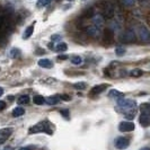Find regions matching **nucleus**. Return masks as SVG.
I'll return each instance as SVG.
<instances>
[{
    "mask_svg": "<svg viewBox=\"0 0 150 150\" xmlns=\"http://www.w3.org/2000/svg\"><path fill=\"white\" fill-rule=\"evenodd\" d=\"M33 102H34V104H35V105H43V104H44V102H45V99H44L43 96L38 95V96H34Z\"/></svg>",
    "mask_w": 150,
    "mask_h": 150,
    "instance_id": "dca6fc26",
    "label": "nucleus"
},
{
    "mask_svg": "<svg viewBox=\"0 0 150 150\" xmlns=\"http://www.w3.org/2000/svg\"><path fill=\"white\" fill-rule=\"evenodd\" d=\"M60 98L61 99H63V100H70V99H71V97H70V96H69V95H61L60 96Z\"/></svg>",
    "mask_w": 150,
    "mask_h": 150,
    "instance_id": "2f4dec72",
    "label": "nucleus"
},
{
    "mask_svg": "<svg viewBox=\"0 0 150 150\" xmlns=\"http://www.w3.org/2000/svg\"><path fill=\"white\" fill-rule=\"evenodd\" d=\"M51 0H38V7H44V6H47L50 4Z\"/></svg>",
    "mask_w": 150,
    "mask_h": 150,
    "instance_id": "393cba45",
    "label": "nucleus"
},
{
    "mask_svg": "<svg viewBox=\"0 0 150 150\" xmlns=\"http://www.w3.org/2000/svg\"><path fill=\"white\" fill-rule=\"evenodd\" d=\"M69 1H72V0H69Z\"/></svg>",
    "mask_w": 150,
    "mask_h": 150,
    "instance_id": "a19ab883",
    "label": "nucleus"
},
{
    "mask_svg": "<svg viewBox=\"0 0 150 150\" xmlns=\"http://www.w3.org/2000/svg\"><path fill=\"white\" fill-rule=\"evenodd\" d=\"M19 150H32V148H30V147H23V148H21Z\"/></svg>",
    "mask_w": 150,
    "mask_h": 150,
    "instance_id": "c9c22d12",
    "label": "nucleus"
},
{
    "mask_svg": "<svg viewBox=\"0 0 150 150\" xmlns=\"http://www.w3.org/2000/svg\"><path fill=\"white\" fill-rule=\"evenodd\" d=\"M134 115H135V111H130L129 113H127V115H125V117L127 119H129V120H131V119H133L134 117Z\"/></svg>",
    "mask_w": 150,
    "mask_h": 150,
    "instance_id": "cd10ccee",
    "label": "nucleus"
},
{
    "mask_svg": "<svg viewBox=\"0 0 150 150\" xmlns=\"http://www.w3.org/2000/svg\"><path fill=\"white\" fill-rule=\"evenodd\" d=\"M138 34H139V38L144 42H149L150 41V33L149 30H147V27L140 26L139 30H138Z\"/></svg>",
    "mask_w": 150,
    "mask_h": 150,
    "instance_id": "20e7f679",
    "label": "nucleus"
},
{
    "mask_svg": "<svg viewBox=\"0 0 150 150\" xmlns=\"http://www.w3.org/2000/svg\"><path fill=\"white\" fill-rule=\"evenodd\" d=\"M108 96L112 98H116V99H121V98H123V93H121L119 90H115V89H112L110 93H108Z\"/></svg>",
    "mask_w": 150,
    "mask_h": 150,
    "instance_id": "ddd939ff",
    "label": "nucleus"
},
{
    "mask_svg": "<svg viewBox=\"0 0 150 150\" xmlns=\"http://www.w3.org/2000/svg\"><path fill=\"white\" fill-rule=\"evenodd\" d=\"M38 66L42 68H45V69H49V68L53 67V62L50 59H41L38 61Z\"/></svg>",
    "mask_w": 150,
    "mask_h": 150,
    "instance_id": "f8f14e48",
    "label": "nucleus"
},
{
    "mask_svg": "<svg viewBox=\"0 0 150 150\" xmlns=\"http://www.w3.org/2000/svg\"><path fill=\"white\" fill-rule=\"evenodd\" d=\"M142 70L141 69H133L131 72H130V75L132 76V77H140V76L142 75Z\"/></svg>",
    "mask_w": 150,
    "mask_h": 150,
    "instance_id": "b1692460",
    "label": "nucleus"
},
{
    "mask_svg": "<svg viewBox=\"0 0 150 150\" xmlns=\"http://www.w3.org/2000/svg\"><path fill=\"white\" fill-rule=\"evenodd\" d=\"M52 38V41H60L62 38H61L60 35H52V38Z\"/></svg>",
    "mask_w": 150,
    "mask_h": 150,
    "instance_id": "72a5a7b5",
    "label": "nucleus"
},
{
    "mask_svg": "<svg viewBox=\"0 0 150 150\" xmlns=\"http://www.w3.org/2000/svg\"><path fill=\"white\" fill-rule=\"evenodd\" d=\"M5 108H6V103L4 100H0V111H2Z\"/></svg>",
    "mask_w": 150,
    "mask_h": 150,
    "instance_id": "473e14b6",
    "label": "nucleus"
},
{
    "mask_svg": "<svg viewBox=\"0 0 150 150\" xmlns=\"http://www.w3.org/2000/svg\"><path fill=\"white\" fill-rule=\"evenodd\" d=\"M68 46L66 43H60V44H58L55 46V50L58 51V52H64V51H67Z\"/></svg>",
    "mask_w": 150,
    "mask_h": 150,
    "instance_id": "412c9836",
    "label": "nucleus"
},
{
    "mask_svg": "<svg viewBox=\"0 0 150 150\" xmlns=\"http://www.w3.org/2000/svg\"><path fill=\"white\" fill-rule=\"evenodd\" d=\"M117 105L122 108H127V110H133L135 107V102L132 99H117Z\"/></svg>",
    "mask_w": 150,
    "mask_h": 150,
    "instance_id": "f03ea898",
    "label": "nucleus"
},
{
    "mask_svg": "<svg viewBox=\"0 0 150 150\" xmlns=\"http://www.w3.org/2000/svg\"><path fill=\"white\" fill-rule=\"evenodd\" d=\"M114 143H115V147L117 149H125V148L129 147L130 141H129V139L124 138V137H119V138L115 139V142Z\"/></svg>",
    "mask_w": 150,
    "mask_h": 150,
    "instance_id": "7ed1b4c3",
    "label": "nucleus"
},
{
    "mask_svg": "<svg viewBox=\"0 0 150 150\" xmlns=\"http://www.w3.org/2000/svg\"><path fill=\"white\" fill-rule=\"evenodd\" d=\"M33 30H34V25H30V26H28L26 30H25V32H24V34H23V38H28L32 36V34H33Z\"/></svg>",
    "mask_w": 150,
    "mask_h": 150,
    "instance_id": "4468645a",
    "label": "nucleus"
},
{
    "mask_svg": "<svg viewBox=\"0 0 150 150\" xmlns=\"http://www.w3.org/2000/svg\"><path fill=\"white\" fill-rule=\"evenodd\" d=\"M24 113H25V111H24L23 107H16L15 110L13 111V116L14 117H19V116L24 115Z\"/></svg>",
    "mask_w": 150,
    "mask_h": 150,
    "instance_id": "2eb2a0df",
    "label": "nucleus"
},
{
    "mask_svg": "<svg viewBox=\"0 0 150 150\" xmlns=\"http://www.w3.org/2000/svg\"><path fill=\"white\" fill-rule=\"evenodd\" d=\"M61 114H62V115H63L66 119H68V117H69V115H68V114H69V111H68V110H62V111H61Z\"/></svg>",
    "mask_w": 150,
    "mask_h": 150,
    "instance_id": "7c9ffc66",
    "label": "nucleus"
},
{
    "mask_svg": "<svg viewBox=\"0 0 150 150\" xmlns=\"http://www.w3.org/2000/svg\"><path fill=\"white\" fill-rule=\"evenodd\" d=\"M99 30H98V27H96V26H90V27H88L87 28V34L89 35V36H91V38H97V36H99Z\"/></svg>",
    "mask_w": 150,
    "mask_h": 150,
    "instance_id": "9b49d317",
    "label": "nucleus"
},
{
    "mask_svg": "<svg viewBox=\"0 0 150 150\" xmlns=\"http://www.w3.org/2000/svg\"><path fill=\"white\" fill-rule=\"evenodd\" d=\"M140 150H150V148H148V147H144V148H142V149Z\"/></svg>",
    "mask_w": 150,
    "mask_h": 150,
    "instance_id": "58836bf2",
    "label": "nucleus"
},
{
    "mask_svg": "<svg viewBox=\"0 0 150 150\" xmlns=\"http://www.w3.org/2000/svg\"><path fill=\"white\" fill-rule=\"evenodd\" d=\"M103 23H104V21H103V18H102V16L97 15L94 17V24L96 25V27H97V26L100 27V26L103 25Z\"/></svg>",
    "mask_w": 150,
    "mask_h": 150,
    "instance_id": "aec40b11",
    "label": "nucleus"
},
{
    "mask_svg": "<svg viewBox=\"0 0 150 150\" xmlns=\"http://www.w3.org/2000/svg\"><path fill=\"white\" fill-rule=\"evenodd\" d=\"M134 123H132V122H127V121H124V122H121L120 125H119V129H120V131L122 132H129V131H133L134 130Z\"/></svg>",
    "mask_w": 150,
    "mask_h": 150,
    "instance_id": "423d86ee",
    "label": "nucleus"
},
{
    "mask_svg": "<svg viewBox=\"0 0 150 150\" xmlns=\"http://www.w3.org/2000/svg\"><path fill=\"white\" fill-rule=\"evenodd\" d=\"M11 134H13V129L11 128L1 129V130H0V144L5 142Z\"/></svg>",
    "mask_w": 150,
    "mask_h": 150,
    "instance_id": "39448f33",
    "label": "nucleus"
},
{
    "mask_svg": "<svg viewBox=\"0 0 150 150\" xmlns=\"http://www.w3.org/2000/svg\"><path fill=\"white\" fill-rule=\"evenodd\" d=\"M67 58H68L67 55H59V57H58L59 60H64V59H67Z\"/></svg>",
    "mask_w": 150,
    "mask_h": 150,
    "instance_id": "f704fd0d",
    "label": "nucleus"
},
{
    "mask_svg": "<svg viewBox=\"0 0 150 150\" xmlns=\"http://www.w3.org/2000/svg\"><path fill=\"white\" fill-rule=\"evenodd\" d=\"M105 38H108L110 40H111V38H113V33H112V30H106V32H105Z\"/></svg>",
    "mask_w": 150,
    "mask_h": 150,
    "instance_id": "c756f323",
    "label": "nucleus"
},
{
    "mask_svg": "<svg viewBox=\"0 0 150 150\" xmlns=\"http://www.w3.org/2000/svg\"><path fill=\"white\" fill-rule=\"evenodd\" d=\"M141 111L142 112H150V104L148 103H144V104H141Z\"/></svg>",
    "mask_w": 150,
    "mask_h": 150,
    "instance_id": "bb28decb",
    "label": "nucleus"
},
{
    "mask_svg": "<svg viewBox=\"0 0 150 150\" xmlns=\"http://www.w3.org/2000/svg\"><path fill=\"white\" fill-rule=\"evenodd\" d=\"M4 150H14V149H13L11 147H8V148H5V149H4Z\"/></svg>",
    "mask_w": 150,
    "mask_h": 150,
    "instance_id": "4c0bfd02",
    "label": "nucleus"
},
{
    "mask_svg": "<svg viewBox=\"0 0 150 150\" xmlns=\"http://www.w3.org/2000/svg\"><path fill=\"white\" fill-rule=\"evenodd\" d=\"M106 87H107L106 85H98V86H95V87L91 88L90 94H91V95H98V94L103 93V91L106 89Z\"/></svg>",
    "mask_w": 150,
    "mask_h": 150,
    "instance_id": "9d476101",
    "label": "nucleus"
},
{
    "mask_svg": "<svg viewBox=\"0 0 150 150\" xmlns=\"http://www.w3.org/2000/svg\"><path fill=\"white\" fill-rule=\"evenodd\" d=\"M115 54H116L117 57H122V55H124V54H125V49H124V47H122V46H117V47L115 49Z\"/></svg>",
    "mask_w": 150,
    "mask_h": 150,
    "instance_id": "5701e85b",
    "label": "nucleus"
},
{
    "mask_svg": "<svg viewBox=\"0 0 150 150\" xmlns=\"http://www.w3.org/2000/svg\"><path fill=\"white\" fill-rule=\"evenodd\" d=\"M30 102V97L27 96V95H23L21 97L17 99V103L18 104H21V105H24V104H27Z\"/></svg>",
    "mask_w": 150,
    "mask_h": 150,
    "instance_id": "a211bd4d",
    "label": "nucleus"
},
{
    "mask_svg": "<svg viewBox=\"0 0 150 150\" xmlns=\"http://www.w3.org/2000/svg\"><path fill=\"white\" fill-rule=\"evenodd\" d=\"M9 54H10V57H11V58H17V57H19V55H21V50L14 47V49H11V50H10Z\"/></svg>",
    "mask_w": 150,
    "mask_h": 150,
    "instance_id": "4be33fe9",
    "label": "nucleus"
},
{
    "mask_svg": "<svg viewBox=\"0 0 150 150\" xmlns=\"http://www.w3.org/2000/svg\"><path fill=\"white\" fill-rule=\"evenodd\" d=\"M86 83H77L74 85V87H75L76 89H85L86 88Z\"/></svg>",
    "mask_w": 150,
    "mask_h": 150,
    "instance_id": "a878e982",
    "label": "nucleus"
},
{
    "mask_svg": "<svg viewBox=\"0 0 150 150\" xmlns=\"http://www.w3.org/2000/svg\"><path fill=\"white\" fill-rule=\"evenodd\" d=\"M2 94H4V89H2V88H1V87H0V96H1V95H2Z\"/></svg>",
    "mask_w": 150,
    "mask_h": 150,
    "instance_id": "e433bc0d",
    "label": "nucleus"
},
{
    "mask_svg": "<svg viewBox=\"0 0 150 150\" xmlns=\"http://www.w3.org/2000/svg\"><path fill=\"white\" fill-rule=\"evenodd\" d=\"M125 6H132L134 4V0H122Z\"/></svg>",
    "mask_w": 150,
    "mask_h": 150,
    "instance_id": "c85d7f7f",
    "label": "nucleus"
},
{
    "mask_svg": "<svg viewBox=\"0 0 150 150\" xmlns=\"http://www.w3.org/2000/svg\"><path fill=\"white\" fill-rule=\"evenodd\" d=\"M104 15L107 18H112L114 16V7L111 4H106L105 7H104Z\"/></svg>",
    "mask_w": 150,
    "mask_h": 150,
    "instance_id": "1a4fd4ad",
    "label": "nucleus"
},
{
    "mask_svg": "<svg viewBox=\"0 0 150 150\" xmlns=\"http://www.w3.org/2000/svg\"><path fill=\"white\" fill-rule=\"evenodd\" d=\"M71 62H72L74 64H76V66L81 64V63H83V58L79 57V55H74V57H71Z\"/></svg>",
    "mask_w": 150,
    "mask_h": 150,
    "instance_id": "6ab92c4d",
    "label": "nucleus"
},
{
    "mask_svg": "<svg viewBox=\"0 0 150 150\" xmlns=\"http://www.w3.org/2000/svg\"><path fill=\"white\" fill-rule=\"evenodd\" d=\"M45 102H46L49 105H55V104H58V102H59V97H57V96H51V97L46 98Z\"/></svg>",
    "mask_w": 150,
    "mask_h": 150,
    "instance_id": "f3484780",
    "label": "nucleus"
},
{
    "mask_svg": "<svg viewBox=\"0 0 150 150\" xmlns=\"http://www.w3.org/2000/svg\"><path fill=\"white\" fill-rule=\"evenodd\" d=\"M140 124L144 127V128H147V127H149L150 125V112H142V114L140 115Z\"/></svg>",
    "mask_w": 150,
    "mask_h": 150,
    "instance_id": "6e6552de",
    "label": "nucleus"
},
{
    "mask_svg": "<svg viewBox=\"0 0 150 150\" xmlns=\"http://www.w3.org/2000/svg\"><path fill=\"white\" fill-rule=\"evenodd\" d=\"M13 99H14V97H13V96L10 95V96H9V100H13Z\"/></svg>",
    "mask_w": 150,
    "mask_h": 150,
    "instance_id": "ea45409f",
    "label": "nucleus"
},
{
    "mask_svg": "<svg viewBox=\"0 0 150 150\" xmlns=\"http://www.w3.org/2000/svg\"><path fill=\"white\" fill-rule=\"evenodd\" d=\"M41 132H45L47 134H52L53 133L52 124L49 121H43V122H40L36 125H34V127H32L30 129V133H41Z\"/></svg>",
    "mask_w": 150,
    "mask_h": 150,
    "instance_id": "f257e3e1",
    "label": "nucleus"
},
{
    "mask_svg": "<svg viewBox=\"0 0 150 150\" xmlns=\"http://www.w3.org/2000/svg\"><path fill=\"white\" fill-rule=\"evenodd\" d=\"M121 40H122L123 42H127V43L133 42V41L135 40L134 32H133V30H125V32L123 33V35H122Z\"/></svg>",
    "mask_w": 150,
    "mask_h": 150,
    "instance_id": "0eeeda50",
    "label": "nucleus"
}]
</instances>
